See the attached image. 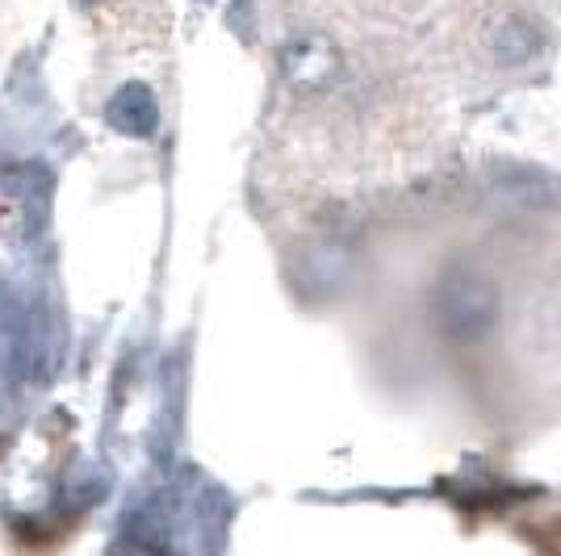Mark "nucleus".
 Here are the masks:
<instances>
[{
  "label": "nucleus",
  "instance_id": "nucleus-1",
  "mask_svg": "<svg viewBox=\"0 0 561 556\" xmlns=\"http://www.w3.org/2000/svg\"><path fill=\"white\" fill-rule=\"evenodd\" d=\"M280 71L294 84V93L314 96L328 93L331 84L344 76V59H340L335 43L319 38V34H306V38H294L289 47L280 50Z\"/></svg>",
  "mask_w": 561,
  "mask_h": 556
},
{
  "label": "nucleus",
  "instance_id": "nucleus-3",
  "mask_svg": "<svg viewBox=\"0 0 561 556\" xmlns=\"http://www.w3.org/2000/svg\"><path fill=\"white\" fill-rule=\"evenodd\" d=\"M110 121H114L122 135H139L147 139L160 121V109H156V96L147 84H126L122 93L110 101Z\"/></svg>",
  "mask_w": 561,
  "mask_h": 556
},
{
  "label": "nucleus",
  "instance_id": "nucleus-2",
  "mask_svg": "<svg viewBox=\"0 0 561 556\" xmlns=\"http://www.w3.org/2000/svg\"><path fill=\"white\" fill-rule=\"evenodd\" d=\"M545 47V30L524 13H512L491 30V59L499 68H528Z\"/></svg>",
  "mask_w": 561,
  "mask_h": 556
}]
</instances>
